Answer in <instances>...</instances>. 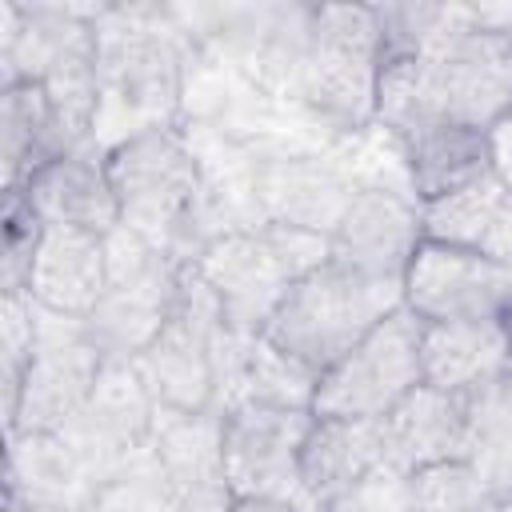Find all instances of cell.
Returning a JSON list of instances; mask_svg holds the SVG:
<instances>
[{
    "label": "cell",
    "mask_w": 512,
    "mask_h": 512,
    "mask_svg": "<svg viewBox=\"0 0 512 512\" xmlns=\"http://www.w3.org/2000/svg\"><path fill=\"white\" fill-rule=\"evenodd\" d=\"M424 236L512 268V188L496 172H484L472 184L424 204Z\"/></svg>",
    "instance_id": "obj_21"
},
{
    "label": "cell",
    "mask_w": 512,
    "mask_h": 512,
    "mask_svg": "<svg viewBox=\"0 0 512 512\" xmlns=\"http://www.w3.org/2000/svg\"><path fill=\"white\" fill-rule=\"evenodd\" d=\"M0 136H4V192H20L32 172L64 156L48 96L40 84H8L0 92Z\"/></svg>",
    "instance_id": "obj_24"
},
{
    "label": "cell",
    "mask_w": 512,
    "mask_h": 512,
    "mask_svg": "<svg viewBox=\"0 0 512 512\" xmlns=\"http://www.w3.org/2000/svg\"><path fill=\"white\" fill-rule=\"evenodd\" d=\"M396 308H404L400 280H380L328 256L288 288L260 336L324 376Z\"/></svg>",
    "instance_id": "obj_4"
},
{
    "label": "cell",
    "mask_w": 512,
    "mask_h": 512,
    "mask_svg": "<svg viewBox=\"0 0 512 512\" xmlns=\"http://www.w3.org/2000/svg\"><path fill=\"white\" fill-rule=\"evenodd\" d=\"M416 512H512V504L480 476L472 460L424 468L404 480Z\"/></svg>",
    "instance_id": "obj_25"
},
{
    "label": "cell",
    "mask_w": 512,
    "mask_h": 512,
    "mask_svg": "<svg viewBox=\"0 0 512 512\" xmlns=\"http://www.w3.org/2000/svg\"><path fill=\"white\" fill-rule=\"evenodd\" d=\"M508 356H512V332L504 320L424 324V336H420L424 384L456 396H468L484 380H492Z\"/></svg>",
    "instance_id": "obj_22"
},
{
    "label": "cell",
    "mask_w": 512,
    "mask_h": 512,
    "mask_svg": "<svg viewBox=\"0 0 512 512\" xmlns=\"http://www.w3.org/2000/svg\"><path fill=\"white\" fill-rule=\"evenodd\" d=\"M104 244H108V292L96 304V312L84 320V328L104 352V360H136L164 328L188 264L164 256L124 224L108 232Z\"/></svg>",
    "instance_id": "obj_8"
},
{
    "label": "cell",
    "mask_w": 512,
    "mask_h": 512,
    "mask_svg": "<svg viewBox=\"0 0 512 512\" xmlns=\"http://www.w3.org/2000/svg\"><path fill=\"white\" fill-rule=\"evenodd\" d=\"M468 400V416H472V432H512V356L504 360V368L484 380L476 392L464 396Z\"/></svg>",
    "instance_id": "obj_29"
},
{
    "label": "cell",
    "mask_w": 512,
    "mask_h": 512,
    "mask_svg": "<svg viewBox=\"0 0 512 512\" xmlns=\"http://www.w3.org/2000/svg\"><path fill=\"white\" fill-rule=\"evenodd\" d=\"M504 324H508V332H512V304H508V316H504Z\"/></svg>",
    "instance_id": "obj_34"
},
{
    "label": "cell",
    "mask_w": 512,
    "mask_h": 512,
    "mask_svg": "<svg viewBox=\"0 0 512 512\" xmlns=\"http://www.w3.org/2000/svg\"><path fill=\"white\" fill-rule=\"evenodd\" d=\"M316 384H320V376L312 368H304L300 360L280 352L268 336H252L240 348L236 368H232V376L220 392V412L232 408V404H268V408H304V412H312Z\"/></svg>",
    "instance_id": "obj_23"
},
{
    "label": "cell",
    "mask_w": 512,
    "mask_h": 512,
    "mask_svg": "<svg viewBox=\"0 0 512 512\" xmlns=\"http://www.w3.org/2000/svg\"><path fill=\"white\" fill-rule=\"evenodd\" d=\"M220 420L224 412L208 408V412H164V420L156 424L152 464L184 512L232 508V488L224 476V448H220Z\"/></svg>",
    "instance_id": "obj_16"
},
{
    "label": "cell",
    "mask_w": 512,
    "mask_h": 512,
    "mask_svg": "<svg viewBox=\"0 0 512 512\" xmlns=\"http://www.w3.org/2000/svg\"><path fill=\"white\" fill-rule=\"evenodd\" d=\"M224 320L220 304L196 268H184L180 296L152 336V344L136 356V368L160 412H208L220 400V352H224ZM220 412V408H216Z\"/></svg>",
    "instance_id": "obj_7"
},
{
    "label": "cell",
    "mask_w": 512,
    "mask_h": 512,
    "mask_svg": "<svg viewBox=\"0 0 512 512\" xmlns=\"http://www.w3.org/2000/svg\"><path fill=\"white\" fill-rule=\"evenodd\" d=\"M8 512H44V508H32L28 500H20V496H12V492H8Z\"/></svg>",
    "instance_id": "obj_33"
},
{
    "label": "cell",
    "mask_w": 512,
    "mask_h": 512,
    "mask_svg": "<svg viewBox=\"0 0 512 512\" xmlns=\"http://www.w3.org/2000/svg\"><path fill=\"white\" fill-rule=\"evenodd\" d=\"M40 340L36 356L28 364L24 388L16 416L8 424V436L20 432H60L68 420L80 416V408L92 400L100 372H104V352L88 336L84 320L52 316L40 308Z\"/></svg>",
    "instance_id": "obj_11"
},
{
    "label": "cell",
    "mask_w": 512,
    "mask_h": 512,
    "mask_svg": "<svg viewBox=\"0 0 512 512\" xmlns=\"http://www.w3.org/2000/svg\"><path fill=\"white\" fill-rule=\"evenodd\" d=\"M40 340V308L32 304L28 292H4L0 308V384H4V428L16 416L20 388L28 376V364L36 356Z\"/></svg>",
    "instance_id": "obj_26"
},
{
    "label": "cell",
    "mask_w": 512,
    "mask_h": 512,
    "mask_svg": "<svg viewBox=\"0 0 512 512\" xmlns=\"http://www.w3.org/2000/svg\"><path fill=\"white\" fill-rule=\"evenodd\" d=\"M388 140L396 144L404 180L420 204H432L492 172L488 132H472L444 120H408L388 128Z\"/></svg>",
    "instance_id": "obj_20"
},
{
    "label": "cell",
    "mask_w": 512,
    "mask_h": 512,
    "mask_svg": "<svg viewBox=\"0 0 512 512\" xmlns=\"http://www.w3.org/2000/svg\"><path fill=\"white\" fill-rule=\"evenodd\" d=\"M380 440H384V472L400 480L436 464L468 460L476 440L468 400L420 384L380 420Z\"/></svg>",
    "instance_id": "obj_15"
},
{
    "label": "cell",
    "mask_w": 512,
    "mask_h": 512,
    "mask_svg": "<svg viewBox=\"0 0 512 512\" xmlns=\"http://www.w3.org/2000/svg\"><path fill=\"white\" fill-rule=\"evenodd\" d=\"M408 512H416V508H408Z\"/></svg>",
    "instance_id": "obj_35"
},
{
    "label": "cell",
    "mask_w": 512,
    "mask_h": 512,
    "mask_svg": "<svg viewBox=\"0 0 512 512\" xmlns=\"http://www.w3.org/2000/svg\"><path fill=\"white\" fill-rule=\"evenodd\" d=\"M304 408H268V404H232L220 420L224 476L232 500H280L296 512H316L300 480V448L312 428Z\"/></svg>",
    "instance_id": "obj_10"
},
{
    "label": "cell",
    "mask_w": 512,
    "mask_h": 512,
    "mask_svg": "<svg viewBox=\"0 0 512 512\" xmlns=\"http://www.w3.org/2000/svg\"><path fill=\"white\" fill-rule=\"evenodd\" d=\"M12 196H24L44 224H68L96 236L120 228V204L108 180V152L100 144H84L76 152L56 156Z\"/></svg>",
    "instance_id": "obj_18"
},
{
    "label": "cell",
    "mask_w": 512,
    "mask_h": 512,
    "mask_svg": "<svg viewBox=\"0 0 512 512\" xmlns=\"http://www.w3.org/2000/svg\"><path fill=\"white\" fill-rule=\"evenodd\" d=\"M228 512H296L292 504H280V500H232V508Z\"/></svg>",
    "instance_id": "obj_32"
},
{
    "label": "cell",
    "mask_w": 512,
    "mask_h": 512,
    "mask_svg": "<svg viewBox=\"0 0 512 512\" xmlns=\"http://www.w3.org/2000/svg\"><path fill=\"white\" fill-rule=\"evenodd\" d=\"M96 80L100 116L96 144L108 152L140 132L172 128L180 108L184 52L164 8H100L96 12Z\"/></svg>",
    "instance_id": "obj_2"
},
{
    "label": "cell",
    "mask_w": 512,
    "mask_h": 512,
    "mask_svg": "<svg viewBox=\"0 0 512 512\" xmlns=\"http://www.w3.org/2000/svg\"><path fill=\"white\" fill-rule=\"evenodd\" d=\"M92 512H184L168 492L164 476L156 472L152 456L136 468L116 472L92 500Z\"/></svg>",
    "instance_id": "obj_27"
},
{
    "label": "cell",
    "mask_w": 512,
    "mask_h": 512,
    "mask_svg": "<svg viewBox=\"0 0 512 512\" xmlns=\"http://www.w3.org/2000/svg\"><path fill=\"white\" fill-rule=\"evenodd\" d=\"M468 460L512 504V432H480L472 440V456Z\"/></svg>",
    "instance_id": "obj_30"
},
{
    "label": "cell",
    "mask_w": 512,
    "mask_h": 512,
    "mask_svg": "<svg viewBox=\"0 0 512 512\" xmlns=\"http://www.w3.org/2000/svg\"><path fill=\"white\" fill-rule=\"evenodd\" d=\"M384 44L372 4L312 8L308 40L288 92L332 132H360L376 124Z\"/></svg>",
    "instance_id": "obj_5"
},
{
    "label": "cell",
    "mask_w": 512,
    "mask_h": 512,
    "mask_svg": "<svg viewBox=\"0 0 512 512\" xmlns=\"http://www.w3.org/2000/svg\"><path fill=\"white\" fill-rule=\"evenodd\" d=\"M488 156H492V172L512 188V112L492 124V132H488Z\"/></svg>",
    "instance_id": "obj_31"
},
{
    "label": "cell",
    "mask_w": 512,
    "mask_h": 512,
    "mask_svg": "<svg viewBox=\"0 0 512 512\" xmlns=\"http://www.w3.org/2000/svg\"><path fill=\"white\" fill-rule=\"evenodd\" d=\"M420 244H424V204L408 188L360 184V192L352 196L344 220L328 240V256L356 272L404 284V272Z\"/></svg>",
    "instance_id": "obj_13"
},
{
    "label": "cell",
    "mask_w": 512,
    "mask_h": 512,
    "mask_svg": "<svg viewBox=\"0 0 512 512\" xmlns=\"http://www.w3.org/2000/svg\"><path fill=\"white\" fill-rule=\"evenodd\" d=\"M328 260V240L288 228L256 224L220 232L200 256L196 276L220 304V320L236 336H260L288 288Z\"/></svg>",
    "instance_id": "obj_6"
},
{
    "label": "cell",
    "mask_w": 512,
    "mask_h": 512,
    "mask_svg": "<svg viewBox=\"0 0 512 512\" xmlns=\"http://www.w3.org/2000/svg\"><path fill=\"white\" fill-rule=\"evenodd\" d=\"M376 472H384L380 420H340V416L312 420L300 448V480L316 512H328L360 484H368Z\"/></svg>",
    "instance_id": "obj_19"
},
{
    "label": "cell",
    "mask_w": 512,
    "mask_h": 512,
    "mask_svg": "<svg viewBox=\"0 0 512 512\" xmlns=\"http://www.w3.org/2000/svg\"><path fill=\"white\" fill-rule=\"evenodd\" d=\"M108 180L120 204V224L144 236L164 256L196 264V256L212 244V236L204 232V172L176 128H152L108 148Z\"/></svg>",
    "instance_id": "obj_3"
},
{
    "label": "cell",
    "mask_w": 512,
    "mask_h": 512,
    "mask_svg": "<svg viewBox=\"0 0 512 512\" xmlns=\"http://www.w3.org/2000/svg\"><path fill=\"white\" fill-rule=\"evenodd\" d=\"M420 336L424 320L408 308L384 316L348 356H340L320 376L312 412L340 420H384L412 388L424 384Z\"/></svg>",
    "instance_id": "obj_9"
},
{
    "label": "cell",
    "mask_w": 512,
    "mask_h": 512,
    "mask_svg": "<svg viewBox=\"0 0 512 512\" xmlns=\"http://www.w3.org/2000/svg\"><path fill=\"white\" fill-rule=\"evenodd\" d=\"M356 192V176L316 156H280L256 164L252 172V204L260 208V224H288L324 240H332Z\"/></svg>",
    "instance_id": "obj_14"
},
{
    "label": "cell",
    "mask_w": 512,
    "mask_h": 512,
    "mask_svg": "<svg viewBox=\"0 0 512 512\" xmlns=\"http://www.w3.org/2000/svg\"><path fill=\"white\" fill-rule=\"evenodd\" d=\"M512 304V268L484 260L480 252L428 240L416 248L404 272V308L424 324L504 320Z\"/></svg>",
    "instance_id": "obj_12"
},
{
    "label": "cell",
    "mask_w": 512,
    "mask_h": 512,
    "mask_svg": "<svg viewBox=\"0 0 512 512\" xmlns=\"http://www.w3.org/2000/svg\"><path fill=\"white\" fill-rule=\"evenodd\" d=\"M512 112V36L488 32L468 4H448L444 24L412 52L384 60L376 124L388 132L408 120H444L492 132Z\"/></svg>",
    "instance_id": "obj_1"
},
{
    "label": "cell",
    "mask_w": 512,
    "mask_h": 512,
    "mask_svg": "<svg viewBox=\"0 0 512 512\" xmlns=\"http://www.w3.org/2000/svg\"><path fill=\"white\" fill-rule=\"evenodd\" d=\"M44 220L32 212L24 196H8L4 212V252H0V288L4 292H24L28 288V268L40 244Z\"/></svg>",
    "instance_id": "obj_28"
},
{
    "label": "cell",
    "mask_w": 512,
    "mask_h": 512,
    "mask_svg": "<svg viewBox=\"0 0 512 512\" xmlns=\"http://www.w3.org/2000/svg\"><path fill=\"white\" fill-rule=\"evenodd\" d=\"M36 308L68 320H88L96 304L108 292V244L96 232L68 228V224H44L28 288Z\"/></svg>",
    "instance_id": "obj_17"
}]
</instances>
